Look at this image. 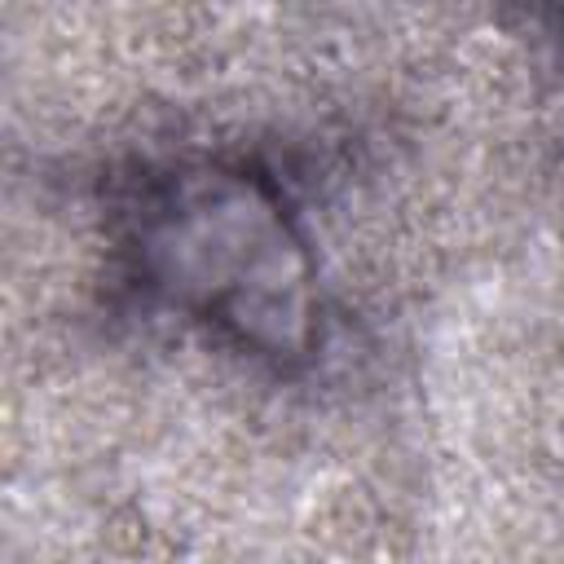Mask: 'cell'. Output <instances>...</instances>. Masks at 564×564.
<instances>
[{
  "instance_id": "cell-1",
  "label": "cell",
  "mask_w": 564,
  "mask_h": 564,
  "mask_svg": "<svg viewBox=\"0 0 564 564\" xmlns=\"http://www.w3.org/2000/svg\"><path fill=\"white\" fill-rule=\"evenodd\" d=\"M141 260L163 295L216 317L242 344L278 357L308 344L313 269L256 176L198 167L172 181L141 229Z\"/></svg>"
}]
</instances>
